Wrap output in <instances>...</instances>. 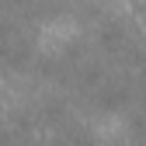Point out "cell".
<instances>
[{"instance_id": "1", "label": "cell", "mask_w": 146, "mask_h": 146, "mask_svg": "<svg viewBox=\"0 0 146 146\" xmlns=\"http://www.w3.org/2000/svg\"><path fill=\"white\" fill-rule=\"evenodd\" d=\"M132 11H136V17H139L143 35H146V0H132Z\"/></svg>"}]
</instances>
